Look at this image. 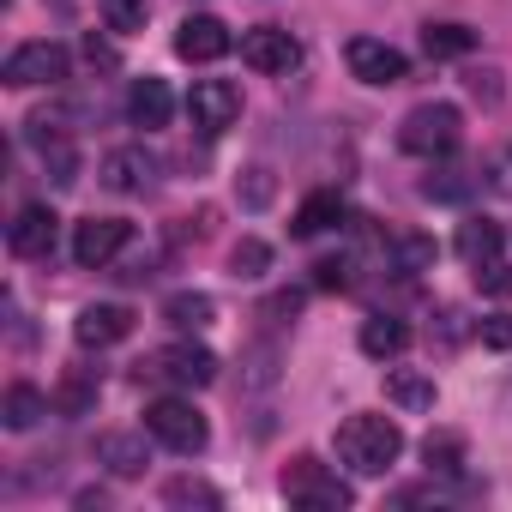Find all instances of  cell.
Wrapping results in <instances>:
<instances>
[{"label":"cell","instance_id":"cell-1","mask_svg":"<svg viewBox=\"0 0 512 512\" xmlns=\"http://www.w3.org/2000/svg\"><path fill=\"white\" fill-rule=\"evenodd\" d=\"M404 452V428L392 416H344L338 428V458L356 470V476H386Z\"/></svg>","mask_w":512,"mask_h":512},{"label":"cell","instance_id":"cell-2","mask_svg":"<svg viewBox=\"0 0 512 512\" xmlns=\"http://www.w3.org/2000/svg\"><path fill=\"white\" fill-rule=\"evenodd\" d=\"M464 139V115L452 103H416L404 121H398V145L410 157H452Z\"/></svg>","mask_w":512,"mask_h":512},{"label":"cell","instance_id":"cell-3","mask_svg":"<svg viewBox=\"0 0 512 512\" xmlns=\"http://www.w3.org/2000/svg\"><path fill=\"white\" fill-rule=\"evenodd\" d=\"M145 434H151L157 446L181 452V458H193V452L211 446V422L199 416L193 398H157V404H145Z\"/></svg>","mask_w":512,"mask_h":512},{"label":"cell","instance_id":"cell-4","mask_svg":"<svg viewBox=\"0 0 512 512\" xmlns=\"http://www.w3.org/2000/svg\"><path fill=\"white\" fill-rule=\"evenodd\" d=\"M139 380L175 386V392H199V386L217 380V356H211L205 344H163V350H151V356L139 362Z\"/></svg>","mask_w":512,"mask_h":512},{"label":"cell","instance_id":"cell-5","mask_svg":"<svg viewBox=\"0 0 512 512\" xmlns=\"http://www.w3.org/2000/svg\"><path fill=\"white\" fill-rule=\"evenodd\" d=\"M284 494L302 506V512H344L356 494H350V482H338L320 458H296L290 470H284Z\"/></svg>","mask_w":512,"mask_h":512},{"label":"cell","instance_id":"cell-6","mask_svg":"<svg viewBox=\"0 0 512 512\" xmlns=\"http://www.w3.org/2000/svg\"><path fill=\"white\" fill-rule=\"evenodd\" d=\"M187 115H193V127H199L205 139H217V133L235 127V115H241V91H235L229 79H199V85L187 91Z\"/></svg>","mask_w":512,"mask_h":512},{"label":"cell","instance_id":"cell-7","mask_svg":"<svg viewBox=\"0 0 512 512\" xmlns=\"http://www.w3.org/2000/svg\"><path fill=\"white\" fill-rule=\"evenodd\" d=\"M241 61H247L253 73H296V67H302V43H296L284 25H253V31L241 37Z\"/></svg>","mask_w":512,"mask_h":512},{"label":"cell","instance_id":"cell-8","mask_svg":"<svg viewBox=\"0 0 512 512\" xmlns=\"http://www.w3.org/2000/svg\"><path fill=\"white\" fill-rule=\"evenodd\" d=\"M127 235H133L127 217H85V223L73 229V260H79L85 272H103L115 253L127 247Z\"/></svg>","mask_w":512,"mask_h":512},{"label":"cell","instance_id":"cell-9","mask_svg":"<svg viewBox=\"0 0 512 512\" xmlns=\"http://www.w3.org/2000/svg\"><path fill=\"white\" fill-rule=\"evenodd\" d=\"M67 79V49L61 43H25L7 55V85L13 91H37V85H61Z\"/></svg>","mask_w":512,"mask_h":512},{"label":"cell","instance_id":"cell-10","mask_svg":"<svg viewBox=\"0 0 512 512\" xmlns=\"http://www.w3.org/2000/svg\"><path fill=\"white\" fill-rule=\"evenodd\" d=\"M25 139H31V151L43 157V169H49V181H55V187H73V181H79V151H73V139H67V127H61V121L37 115V121L25 127Z\"/></svg>","mask_w":512,"mask_h":512},{"label":"cell","instance_id":"cell-11","mask_svg":"<svg viewBox=\"0 0 512 512\" xmlns=\"http://www.w3.org/2000/svg\"><path fill=\"white\" fill-rule=\"evenodd\" d=\"M344 61H350V73H356L362 85H398V79L410 73L404 49H392V43H380V37H350Z\"/></svg>","mask_w":512,"mask_h":512},{"label":"cell","instance_id":"cell-12","mask_svg":"<svg viewBox=\"0 0 512 512\" xmlns=\"http://www.w3.org/2000/svg\"><path fill=\"white\" fill-rule=\"evenodd\" d=\"M55 235H61V217L49 205H25L7 229V247L19 253V260H49L55 253Z\"/></svg>","mask_w":512,"mask_h":512},{"label":"cell","instance_id":"cell-13","mask_svg":"<svg viewBox=\"0 0 512 512\" xmlns=\"http://www.w3.org/2000/svg\"><path fill=\"white\" fill-rule=\"evenodd\" d=\"M175 55L181 61H223L229 55V25L223 19H211V13H193V19H181V31H175Z\"/></svg>","mask_w":512,"mask_h":512},{"label":"cell","instance_id":"cell-14","mask_svg":"<svg viewBox=\"0 0 512 512\" xmlns=\"http://www.w3.org/2000/svg\"><path fill=\"white\" fill-rule=\"evenodd\" d=\"M133 332V314L121 308V302H97V308H85L79 320H73V338L85 344V350H109V344H121Z\"/></svg>","mask_w":512,"mask_h":512},{"label":"cell","instance_id":"cell-15","mask_svg":"<svg viewBox=\"0 0 512 512\" xmlns=\"http://www.w3.org/2000/svg\"><path fill=\"white\" fill-rule=\"evenodd\" d=\"M151 175H157V163H151L145 145H121V151L103 157V187H109V193H145Z\"/></svg>","mask_w":512,"mask_h":512},{"label":"cell","instance_id":"cell-16","mask_svg":"<svg viewBox=\"0 0 512 512\" xmlns=\"http://www.w3.org/2000/svg\"><path fill=\"white\" fill-rule=\"evenodd\" d=\"M500 247H506V229H500L494 217H464V223H458V260H464V266L500 260Z\"/></svg>","mask_w":512,"mask_h":512},{"label":"cell","instance_id":"cell-17","mask_svg":"<svg viewBox=\"0 0 512 512\" xmlns=\"http://www.w3.org/2000/svg\"><path fill=\"white\" fill-rule=\"evenodd\" d=\"M127 115H133V127H145V133L169 127V115H175L169 85H163V79H139V85L127 91Z\"/></svg>","mask_w":512,"mask_h":512},{"label":"cell","instance_id":"cell-18","mask_svg":"<svg viewBox=\"0 0 512 512\" xmlns=\"http://www.w3.org/2000/svg\"><path fill=\"white\" fill-rule=\"evenodd\" d=\"M97 464L109 476H145L151 452H145V434H103L97 440Z\"/></svg>","mask_w":512,"mask_h":512},{"label":"cell","instance_id":"cell-19","mask_svg":"<svg viewBox=\"0 0 512 512\" xmlns=\"http://www.w3.org/2000/svg\"><path fill=\"white\" fill-rule=\"evenodd\" d=\"M338 223H344V193L326 187V193H308V199H302V211H296L290 229H296L302 241H314V235H326V229H338Z\"/></svg>","mask_w":512,"mask_h":512},{"label":"cell","instance_id":"cell-20","mask_svg":"<svg viewBox=\"0 0 512 512\" xmlns=\"http://www.w3.org/2000/svg\"><path fill=\"white\" fill-rule=\"evenodd\" d=\"M404 344H410V326H404V320H392V314H374V320H362V356H374V362H392Z\"/></svg>","mask_w":512,"mask_h":512},{"label":"cell","instance_id":"cell-21","mask_svg":"<svg viewBox=\"0 0 512 512\" xmlns=\"http://www.w3.org/2000/svg\"><path fill=\"white\" fill-rule=\"evenodd\" d=\"M43 416H49V398H43L37 386H25V380H19V386H7V404H0V422H7L13 434L37 428Z\"/></svg>","mask_w":512,"mask_h":512},{"label":"cell","instance_id":"cell-22","mask_svg":"<svg viewBox=\"0 0 512 512\" xmlns=\"http://www.w3.org/2000/svg\"><path fill=\"white\" fill-rule=\"evenodd\" d=\"M482 187V169H464V163H440V169H428V181H422V193L428 199H470Z\"/></svg>","mask_w":512,"mask_h":512},{"label":"cell","instance_id":"cell-23","mask_svg":"<svg viewBox=\"0 0 512 512\" xmlns=\"http://www.w3.org/2000/svg\"><path fill=\"white\" fill-rule=\"evenodd\" d=\"M163 320H169V326H181V332H205V326L217 320V302H211L205 290H181V296H169V302H163Z\"/></svg>","mask_w":512,"mask_h":512},{"label":"cell","instance_id":"cell-24","mask_svg":"<svg viewBox=\"0 0 512 512\" xmlns=\"http://www.w3.org/2000/svg\"><path fill=\"white\" fill-rule=\"evenodd\" d=\"M386 398L398 404V410H434V380L428 374H416V368H392L386 374Z\"/></svg>","mask_w":512,"mask_h":512},{"label":"cell","instance_id":"cell-25","mask_svg":"<svg viewBox=\"0 0 512 512\" xmlns=\"http://www.w3.org/2000/svg\"><path fill=\"white\" fill-rule=\"evenodd\" d=\"M476 49V31L470 25H428L422 31V55L428 61H464Z\"/></svg>","mask_w":512,"mask_h":512},{"label":"cell","instance_id":"cell-26","mask_svg":"<svg viewBox=\"0 0 512 512\" xmlns=\"http://www.w3.org/2000/svg\"><path fill=\"white\" fill-rule=\"evenodd\" d=\"M428 266H434V241H428V235H398V241L386 247V272L416 278V272H428Z\"/></svg>","mask_w":512,"mask_h":512},{"label":"cell","instance_id":"cell-27","mask_svg":"<svg viewBox=\"0 0 512 512\" xmlns=\"http://www.w3.org/2000/svg\"><path fill=\"white\" fill-rule=\"evenodd\" d=\"M266 266H272V247H266L260 235H241V241L229 247V272H235V278H266Z\"/></svg>","mask_w":512,"mask_h":512},{"label":"cell","instance_id":"cell-28","mask_svg":"<svg viewBox=\"0 0 512 512\" xmlns=\"http://www.w3.org/2000/svg\"><path fill=\"white\" fill-rule=\"evenodd\" d=\"M103 19H109V31L133 37V31H145V19H151V0H103Z\"/></svg>","mask_w":512,"mask_h":512},{"label":"cell","instance_id":"cell-29","mask_svg":"<svg viewBox=\"0 0 512 512\" xmlns=\"http://www.w3.org/2000/svg\"><path fill=\"white\" fill-rule=\"evenodd\" d=\"M422 458H428V470H458L464 464V440L458 434H428L422 440Z\"/></svg>","mask_w":512,"mask_h":512},{"label":"cell","instance_id":"cell-30","mask_svg":"<svg viewBox=\"0 0 512 512\" xmlns=\"http://www.w3.org/2000/svg\"><path fill=\"white\" fill-rule=\"evenodd\" d=\"M163 500H169V506H223V494H217L211 482H193V476L169 482V488H163Z\"/></svg>","mask_w":512,"mask_h":512},{"label":"cell","instance_id":"cell-31","mask_svg":"<svg viewBox=\"0 0 512 512\" xmlns=\"http://www.w3.org/2000/svg\"><path fill=\"white\" fill-rule=\"evenodd\" d=\"M253 211H260V205H272V193H278V181H272V169L266 163H253V169H241V187H235Z\"/></svg>","mask_w":512,"mask_h":512},{"label":"cell","instance_id":"cell-32","mask_svg":"<svg viewBox=\"0 0 512 512\" xmlns=\"http://www.w3.org/2000/svg\"><path fill=\"white\" fill-rule=\"evenodd\" d=\"M476 284H482V296H500V302H512V266H506V260H488V266H476Z\"/></svg>","mask_w":512,"mask_h":512},{"label":"cell","instance_id":"cell-33","mask_svg":"<svg viewBox=\"0 0 512 512\" xmlns=\"http://www.w3.org/2000/svg\"><path fill=\"white\" fill-rule=\"evenodd\" d=\"M314 290H350V260H320L314 266Z\"/></svg>","mask_w":512,"mask_h":512},{"label":"cell","instance_id":"cell-34","mask_svg":"<svg viewBox=\"0 0 512 512\" xmlns=\"http://www.w3.org/2000/svg\"><path fill=\"white\" fill-rule=\"evenodd\" d=\"M482 344H488V350H512V320H506V314L482 320Z\"/></svg>","mask_w":512,"mask_h":512},{"label":"cell","instance_id":"cell-35","mask_svg":"<svg viewBox=\"0 0 512 512\" xmlns=\"http://www.w3.org/2000/svg\"><path fill=\"white\" fill-rule=\"evenodd\" d=\"M470 91H476L482 103H500V73H470Z\"/></svg>","mask_w":512,"mask_h":512},{"label":"cell","instance_id":"cell-36","mask_svg":"<svg viewBox=\"0 0 512 512\" xmlns=\"http://www.w3.org/2000/svg\"><path fill=\"white\" fill-rule=\"evenodd\" d=\"M85 61H91V67H115V49L97 43V37H85Z\"/></svg>","mask_w":512,"mask_h":512},{"label":"cell","instance_id":"cell-37","mask_svg":"<svg viewBox=\"0 0 512 512\" xmlns=\"http://www.w3.org/2000/svg\"><path fill=\"white\" fill-rule=\"evenodd\" d=\"M61 404H67V410H85V404H91V386H79V380H73V386L61 392Z\"/></svg>","mask_w":512,"mask_h":512},{"label":"cell","instance_id":"cell-38","mask_svg":"<svg viewBox=\"0 0 512 512\" xmlns=\"http://www.w3.org/2000/svg\"><path fill=\"white\" fill-rule=\"evenodd\" d=\"M494 187H506V193H512V151L500 157V175H494Z\"/></svg>","mask_w":512,"mask_h":512}]
</instances>
